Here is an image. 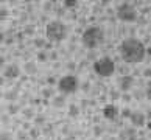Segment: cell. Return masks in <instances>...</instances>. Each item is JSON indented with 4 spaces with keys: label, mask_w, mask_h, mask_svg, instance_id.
<instances>
[{
    "label": "cell",
    "mask_w": 151,
    "mask_h": 140,
    "mask_svg": "<svg viewBox=\"0 0 151 140\" xmlns=\"http://www.w3.org/2000/svg\"><path fill=\"white\" fill-rule=\"evenodd\" d=\"M20 76V69L19 65L16 64H8L3 69V78L5 80H16V78Z\"/></svg>",
    "instance_id": "9c48e42d"
},
{
    "label": "cell",
    "mask_w": 151,
    "mask_h": 140,
    "mask_svg": "<svg viewBox=\"0 0 151 140\" xmlns=\"http://www.w3.org/2000/svg\"><path fill=\"white\" fill-rule=\"evenodd\" d=\"M109 140H119V139L117 137H109Z\"/></svg>",
    "instance_id": "b9f144b4"
},
{
    "label": "cell",
    "mask_w": 151,
    "mask_h": 140,
    "mask_svg": "<svg viewBox=\"0 0 151 140\" xmlns=\"http://www.w3.org/2000/svg\"><path fill=\"white\" fill-rule=\"evenodd\" d=\"M120 56L126 64H139L142 62L147 56V48L143 42L139 41L137 37H126L120 44Z\"/></svg>",
    "instance_id": "6da1fadb"
},
{
    "label": "cell",
    "mask_w": 151,
    "mask_h": 140,
    "mask_svg": "<svg viewBox=\"0 0 151 140\" xmlns=\"http://www.w3.org/2000/svg\"><path fill=\"white\" fill-rule=\"evenodd\" d=\"M3 84H5V78L0 76V86H3Z\"/></svg>",
    "instance_id": "f35d334b"
},
{
    "label": "cell",
    "mask_w": 151,
    "mask_h": 140,
    "mask_svg": "<svg viewBox=\"0 0 151 140\" xmlns=\"http://www.w3.org/2000/svg\"><path fill=\"white\" fill-rule=\"evenodd\" d=\"M80 89V81L75 75H64L63 78H59L58 81V90L63 95H70L75 93Z\"/></svg>",
    "instance_id": "5b68a950"
},
{
    "label": "cell",
    "mask_w": 151,
    "mask_h": 140,
    "mask_svg": "<svg viewBox=\"0 0 151 140\" xmlns=\"http://www.w3.org/2000/svg\"><path fill=\"white\" fill-rule=\"evenodd\" d=\"M120 98H122V100H123V101H125V103H129L131 100H132V95H129L128 92H125V93H123Z\"/></svg>",
    "instance_id": "83f0119b"
},
{
    "label": "cell",
    "mask_w": 151,
    "mask_h": 140,
    "mask_svg": "<svg viewBox=\"0 0 151 140\" xmlns=\"http://www.w3.org/2000/svg\"><path fill=\"white\" fill-rule=\"evenodd\" d=\"M143 97H145V90H139L137 89V90L132 92V98H136V100H142Z\"/></svg>",
    "instance_id": "cb8c5ba5"
},
{
    "label": "cell",
    "mask_w": 151,
    "mask_h": 140,
    "mask_svg": "<svg viewBox=\"0 0 151 140\" xmlns=\"http://www.w3.org/2000/svg\"><path fill=\"white\" fill-rule=\"evenodd\" d=\"M41 93H42V97L45 98V100H50V98H53V97H55V90H53V87H52V86L44 87Z\"/></svg>",
    "instance_id": "4fadbf2b"
},
{
    "label": "cell",
    "mask_w": 151,
    "mask_h": 140,
    "mask_svg": "<svg viewBox=\"0 0 151 140\" xmlns=\"http://www.w3.org/2000/svg\"><path fill=\"white\" fill-rule=\"evenodd\" d=\"M81 42L87 50H95L104 42V31L98 25H91L87 27L81 34Z\"/></svg>",
    "instance_id": "7a4b0ae2"
},
{
    "label": "cell",
    "mask_w": 151,
    "mask_h": 140,
    "mask_svg": "<svg viewBox=\"0 0 151 140\" xmlns=\"http://www.w3.org/2000/svg\"><path fill=\"white\" fill-rule=\"evenodd\" d=\"M17 90H14V89H13V90H8L6 93H3V97H5V100H8V101H11V103H13L14 101V100L16 98H17Z\"/></svg>",
    "instance_id": "e0dca14e"
},
{
    "label": "cell",
    "mask_w": 151,
    "mask_h": 140,
    "mask_svg": "<svg viewBox=\"0 0 151 140\" xmlns=\"http://www.w3.org/2000/svg\"><path fill=\"white\" fill-rule=\"evenodd\" d=\"M67 34V27L61 20H52L45 27V37L48 42H61Z\"/></svg>",
    "instance_id": "3957f363"
},
{
    "label": "cell",
    "mask_w": 151,
    "mask_h": 140,
    "mask_svg": "<svg viewBox=\"0 0 151 140\" xmlns=\"http://www.w3.org/2000/svg\"><path fill=\"white\" fill-rule=\"evenodd\" d=\"M120 115V109L115 104H106L103 108V117L109 121H115Z\"/></svg>",
    "instance_id": "52a82bcc"
},
{
    "label": "cell",
    "mask_w": 151,
    "mask_h": 140,
    "mask_svg": "<svg viewBox=\"0 0 151 140\" xmlns=\"http://www.w3.org/2000/svg\"><path fill=\"white\" fill-rule=\"evenodd\" d=\"M78 6V2L76 0H64V8H76Z\"/></svg>",
    "instance_id": "7402d4cb"
},
{
    "label": "cell",
    "mask_w": 151,
    "mask_h": 140,
    "mask_svg": "<svg viewBox=\"0 0 151 140\" xmlns=\"http://www.w3.org/2000/svg\"><path fill=\"white\" fill-rule=\"evenodd\" d=\"M52 106L53 108H56V109H61V108H64L65 106V95H55V97L52 98Z\"/></svg>",
    "instance_id": "8fae6325"
},
{
    "label": "cell",
    "mask_w": 151,
    "mask_h": 140,
    "mask_svg": "<svg viewBox=\"0 0 151 140\" xmlns=\"http://www.w3.org/2000/svg\"><path fill=\"white\" fill-rule=\"evenodd\" d=\"M35 27H33V25H27L25 27V30H24V33H25V34L27 36H33V34H35Z\"/></svg>",
    "instance_id": "4316f807"
},
{
    "label": "cell",
    "mask_w": 151,
    "mask_h": 140,
    "mask_svg": "<svg viewBox=\"0 0 151 140\" xmlns=\"http://www.w3.org/2000/svg\"><path fill=\"white\" fill-rule=\"evenodd\" d=\"M35 121L37 123V125H42V123H44V117H37V118H35Z\"/></svg>",
    "instance_id": "e575fe53"
},
{
    "label": "cell",
    "mask_w": 151,
    "mask_h": 140,
    "mask_svg": "<svg viewBox=\"0 0 151 140\" xmlns=\"http://www.w3.org/2000/svg\"><path fill=\"white\" fill-rule=\"evenodd\" d=\"M93 132H95V136H97V137H100V136H101V134H103V129H101V126H95Z\"/></svg>",
    "instance_id": "1f68e13d"
},
{
    "label": "cell",
    "mask_w": 151,
    "mask_h": 140,
    "mask_svg": "<svg viewBox=\"0 0 151 140\" xmlns=\"http://www.w3.org/2000/svg\"><path fill=\"white\" fill-rule=\"evenodd\" d=\"M0 97H2V92H0Z\"/></svg>",
    "instance_id": "f6af8a7d"
},
{
    "label": "cell",
    "mask_w": 151,
    "mask_h": 140,
    "mask_svg": "<svg viewBox=\"0 0 151 140\" xmlns=\"http://www.w3.org/2000/svg\"><path fill=\"white\" fill-rule=\"evenodd\" d=\"M8 17H9V11H8V8L0 6V20H6Z\"/></svg>",
    "instance_id": "d6986e66"
},
{
    "label": "cell",
    "mask_w": 151,
    "mask_h": 140,
    "mask_svg": "<svg viewBox=\"0 0 151 140\" xmlns=\"http://www.w3.org/2000/svg\"><path fill=\"white\" fill-rule=\"evenodd\" d=\"M143 76L145 78H151V67H147V69L143 70Z\"/></svg>",
    "instance_id": "d6a6232c"
},
{
    "label": "cell",
    "mask_w": 151,
    "mask_h": 140,
    "mask_svg": "<svg viewBox=\"0 0 151 140\" xmlns=\"http://www.w3.org/2000/svg\"><path fill=\"white\" fill-rule=\"evenodd\" d=\"M2 65H5V58L0 55V67H2Z\"/></svg>",
    "instance_id": "74e56055"
},
{
    "label": "cell",
    "mask_w": 151,
    "mask_h": 140,
    "mask_svg": "<svg viewBox=\"0 0 151 140\" xmlns=\"http://www.w3.org/2000/svg\"><path fill=\"white\" fill-rule=\"evenodd\" d=\"M69 115L72 117V118H76V117L80 115V108H78L75 103H70L69 104Z\"/></svg>",
    "instance_id": "5bb4252c"
},
{
    "label": "cell",
    "mask_w": 151,
    "mask_h": 140,
    "mask_svg": "<svg viewBox=\"0 0 151 140\" xmlns=\"http://www.w3.org/2000/svg\"><path fill=\"white\" fill-rule=\"evenodd\" d=\"M47 84L53 87L55 84H58V81H56V78H55V76H48V78H47Z\"/></svg>",
    "instance_id": "f1b7e54d"
},
{
    "label": "cell",
    "mask_w": 151,
    "mask_h": 140,
    "mask_svg": "<svg viewBox=\"0 0 151 140\" xmlns=\"http://www.w3.org/2000/svg\"><path fill=\"white\" fill-rule=\"evenodd\" d=\"M134 86V78L131 75H122L119 78V89L123 92H129Z\"/></svg>",
    "instance_id": "30bf717a"
},
{
    "label": "cell",
    "mask_w": 151,
    "mask_h": 140,
    "mask_svg": "<svg viewBox=\"0 0 151 140\" xmlns=\"http://www.w3.org/2000/svg\"><path fill=\"white\" fill-rule=\"evenodd\" d=\"M120 97H122V93H120L119 90H111V92H109V98L112 100V101H115V100H119Z\"/></svg>",
    "instance_id": "484cf974"
},
{
    "label": "cell",
    "mask_w": 151,
    "mask_h": 140,
    "mask_svg": "<svg viewBox=\"0 0 151 140\" xmlns=\"http://www.w3.org/2000/svg\"><path fill=\"white\" fill-rule=\"evenodd\" d=\"M48 59H52V61H56V59H58V53L55 52V50H52V52H48Z\"/></svg>",
    "instance_id": "f546056e"
},
{
    "label": "cell",
    "mask_w": 151,
    "mask_h": 140,
    "mask_svg": "<svg viewBox=\"0 0 151 140\" xmlns=\"http://www.w3.org/2000/svg\"><path fill=\"white\" fill-rule=\"evenodd\" d=\"M22 115H24L27 120H31V118H33V115H35V112H33L31 108H28V109H24V111H22Z\"/></svg>",
    "instance_id": "44dd1931"
},
{
    "label": "cell",
    "mask_w": 151,
    "mask_h": 140,
    "mask_svg": "<svg viewBox=\"0 0 151 140\" xmlns=\"http://www.w3.org/2000/svg\"><path fill=\"white\" fill-rule=\"evenodd\" d=\"M120 139H122V140H137L136 132H134L132 129H129V131H123L122 136H120Z\"/></svg>",
    "instance_id": "9a60e30c"
},
{
    "label": "cell",
    "mask_w": 151,
    "mask_h": 140,
    "mask_svg": "<svg viewBox=\"0 0 151 140\" xmlns=\"http://www.w3.org/2000/svg\"><path fill=\"white\" fill-rule=\"evenodd\" d=\"M25 132H27V131H24V132H19V134H17L19 140H27V139H28V136H27Z\"/></svg>",
    "instance_id": "836d02e7"
},
{
    "label": "cell",
    "mask_w": 151,
    "mask_h": 140,
    "mask_svg": "<svg viewBox=\"0 0 151 140\" xmlns=\"http://www.w3.org/2000/svg\"><path fill=\"white\" fill-rule=\"evenodd\" d=\"M0 140H13V134L6 132V131H2L0 132Z\"/></svg>",
    "instance_id": "d4e9b609"
},
{
    "label": "cell",
    "mask_w": 151,
    "mask_h": 140,
    "mask_svg": "<svg viewBox=\"0 0 151 140\" xmlns=\"http://www.w3.org/2000/svg\"><path fill=\"white\" fill-rule=\"evenodd\" d=\"M24 72L25 75H36L37 73V65L35 61H27L24 65Z\"/></svg>",
    "instance_id": "7c38bea8"
},
{
    "label": "cell",
    "mask_w": 151,
    "mask_h": 140,
    "mask_svg": "<svg viewBox=\"0 0 151 140\" xmlns=\"http://www.w3.org/2000/svg\"><path fill=\"white\" fill-rule=\"evenodd\" d=\"M8 112H9V115H16V114L19 112V106L9 103V104H8Z\"/></svg>",
    "instance_id": "ffe728a7"
},
{
    "label": "cell",
    "mask_w": 151,
    "mask_h": 140,
    "mask_svg": "<svg viewBox=\"0 0 151 140\" xmlns=\"http://www.w3.org/2000/svg\"><path fill=\"white\" fill-rule=\"evenodd\" d=\"M5 42H6L8 45H9V44H13V42H14V39H13V37H8V39H5Z\"/></svg>",
    "instance_id": "8d00e7d4"
},
{
    "label": "cell",
    "mask_w": 151,
    "mask_h": 140,
    "mask_svg": "<svg viewBox=\"0 0 151 140\" xmlns=\"http://www.w3.org/2000/svg\"><path fill=\"white\" fill-rule=\"evenodd\" d=\"M145 97H147V98L150 100V101H151V83L148 84V87L145 89Z\"/></svg>",
    "instance_id": "4dcf8cb0"
},
{
    "label": "cell",
    "mask_w": 151,
    "mask_h": 140,
    "mask_svg": "<svg viewBox=\"0 0 151 140\" xmlns=\"http://www.w3.org/2000/svg\"><path fill=\"white\" fill-rule=\"evenodd\" d=\"M137 140H147V139H145V137H139Z\"/></svg>",
    "instance_id": "ee69618b"
},
{
    "label": "cell",
    "mask_w": 151,
    "mask_h": 140,
    "mask_svg": "<svg viewBox=\"0 0 151 140\" xmlns=\"http://www.w3.org/2000/svg\"><path fill=\"white\" fill-rule=\"evenodd\" d=\"M65 140H75V139H73V137H67Z\"/></svg>",
    "instance_id": "7bdbcfd3"
},
{
    "label": "cell",
    "mask_w": 151,
    "mask_h": 140,
    "mask_svg": "<svg viewBox=\"0 0 151 140\" xmlns=\"http://www.w3.org/2000/svg\"><path fill=\"white\" fill-rule=\"evenodd\" d=\"M145 125H147V128H148V129L151 131V121H148V123H145Z\"/></svg>",
    "instance_id": "ab89813d"
},
{
    "label": "cell",
    "mask_w": 151,
    "mask_h": 140,
    "mask_svg": "<svg viewBox=\"0 0 151 140\" xmlns=\"http://www.w3.org/2000/svg\"><path fill=\"white\" fill-rule=\"evenodd\" d=\"M117 17L119 20L125 22V24H132L137 20V11L131 3H122L117 6Z\"/></svg>",
    "instance_id": "8992f818"
},
{
    "label": "cell",
    "mask_w": 151,
    "mask_h": 140,
    "mask_svg": "<svg viewBox=\"0 0 151 140\" xmlns=\"http://www.w3.org/2000/svg\"><path fill=\"white\" fill-rule=\"evenodd\" d=\"M33 44H35V47L36 48H41V50H44V47H45V39H42V37H37V39H35V42H33Z\"/></svg>",
    "instance_id": "ac0fdd59"
},
{
    "label": "cell",
    "mask_w": 151,
    "mask_h": 140,
    "mask_svg": "<svg viewBox=\"0 0 151 140\" xmlns=\"http://www.w3.org/2000/svg\"><path fill=\"white\" fill-rule=\"evenodd\" d=\"M115 70H117L115 62L111 58H108V56H103V58H100L93 62V72L101 78L112 76Z\"/></svg>",
    "instance_id": "277c9868"
},
{
    "label": "cell",
    "mask_w": 151,
    "mask_h": 140,
    "mask_svg": "<svg viewBox=\"0 0 151 140\" xmlns=\"http://www.w3.org/2000/svg\"><path fill=\"white\" fill-rule=\"evenodd\" d=\"M2 42H5V33L0 30V44H2Z\"/></svg>",
    "instance_id": "d590c367"
},
{
    "label": "cell",
    "mask_w": 151,
    "mask_h": 140,
    "mask_svg": "<svg viewBox=\"0 0 151 140\" xmlns=\"http://www.w3.org/2000/svg\"><path fill=\"white\" fill-rule=\"evenodd\" d=\"M129 121H131V125L136 126V128H143L145 123H147V115L140 111H132L131 117H129Z\"/></svg>",
    "instance_id": "ba28073f"
},
{
    "label": "cell",
    "mask_w": 151,
    "mask_h": 140,
    "mask_svg": "<svg viewBox=\"0 0 151 140\" xmlns=\"http://www.w3.org/2000/svg\"><path fill=\"white\" fill-rule=\"evenodd\" d=\"M147 55H150V56H151V47H150V48H147Z\"/></svg>",
    "instance_id": "60d3db41"
},
{
    "label": "cell",
    "mask_w": 151,
    "mask_h": 140,
    "mask_svg": "<svg viewBox=\"0 0 151 140\" xmlns=\"http://www.w3.org/2000/svg\"><path fill=\"white\" fill-rule=\"evenodd\" d=\"M131 109L129 108H123L122 111H120V115L123 117V118H129V117H131Z\"/></svg>",
    "instance_id": "603a6c76"
},
{
    "label": "cell",
    "mask_w": 151,
    "mask_h": 140,
    "mask_svg": "<svg viewBox=\"0 0 151 140\" xmlns=\"http://www.w3.org/2000/svg\"><path fill=\"white\" fill-rule=\"evenodd\" d=\"M36 59L39 61V62H45V61H48V52H45V50H39L37 55H36Z\"/></svg>",
    "instance_id": "2e32d148"
}]
</instances>
